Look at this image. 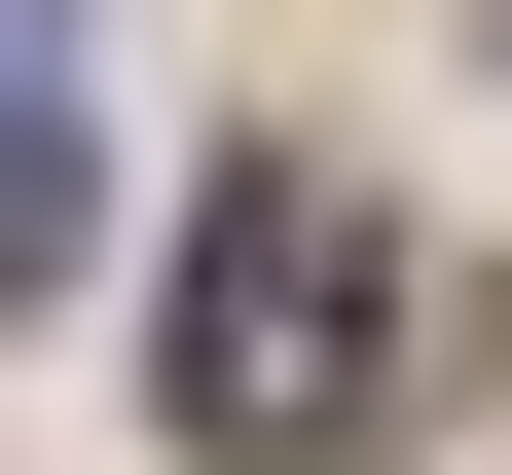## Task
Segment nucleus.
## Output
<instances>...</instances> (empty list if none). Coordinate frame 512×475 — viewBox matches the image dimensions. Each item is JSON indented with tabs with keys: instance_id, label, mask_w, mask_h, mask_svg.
Returning <instances> with one entry per match:
<instances>
[{
	"instance_id": "nucleus-1",
	"label": "nucleus",
	"mask_w": 512,
	"mask_h": 475,
	"mask_svg": "<svg viewBox=\"0 0 512 475\" xmlns=\"http://www.w3.org/2000/svg\"><path fill=\"white\" fill-rule=\"evenodd\" d=\"M366 366H403V256H366V183H330V147H256L220 220H183V439L330 475V439H366Z\"/></svg>"
},
{
	"instance_id": "nucleus-2",
	"label": "nucleus",
	"mask_w": 512,
	"mask_h": 475,
	"mask_svg": "<svg viewBox=\"0 0 512 475\" xmlns=\"http://www.w3.org/2000/svg\"><path fill=\"white\" fill-rule=\"evenodd\" d=\"M37 256H74V74L0 37V293H37Z\"/></svg>"
}]
</instances>
